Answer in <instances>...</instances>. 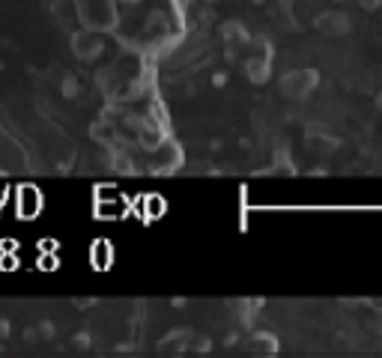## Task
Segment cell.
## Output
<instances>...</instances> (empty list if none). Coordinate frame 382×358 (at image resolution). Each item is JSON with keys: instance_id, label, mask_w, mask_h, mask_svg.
<instances>
[{"instance_id": "277c9868", "label": "cell", "mask_w": 382, "mask_h": 358, "mask_svg": "<svg viewBox=\"0 0 382 358\" xmlns=\"http://www.w3.org/2000/svg\"><path fill=\"white\" fill-rule=\"evenodd\" d=\"M69 45H72V54H75V57L81 60V63H93V60L102 57V51H105L102 33H99V30H90V27L78 30Z\"/></svg>"}, {"instance_id": "30bf717a", "label": "cell", "mask_w": 382, "mask_h": 358, "mask_svg": "<svg viewBox=\"0 0 382 358\" xmlns=\"http://www.w3.org/2000/svg\"><path fill=\"white\" fill-rule=\"evenodd\" d=\"M248 346H251L254 352H275L278 350V341L272 338V334H254Z\"/></svg>"}, {"instance_id": "5b68a950", "label": "cell", "mask_w": 382, "mask_h": 358, "mask_svg": "<svg viewBox=\"0 0 382 358\" xmlns=\"http://www.w3.org/2000/svg\"><path fill=\"white\" fill-rule=\"evenodd\" d=\"M317 30L323 33V36H329V39H338V36H346L353 27V21L346 13H341V9H325V13L317 15Z\"/></svg>"}, {"instance_id": "52a82bcc", "label": "cell", "mask_w": 382, "mask_h": 358, "mask_svg": "<svg viewBox=\"0 0 382 358\" xmlns=\"http://www.w3.org/2000/svg\"><path fill=\"white\" fill-rule=\"evenodd\" d=\"M221 36H224V42H227L230 51H239V48H245V45H251L248 30H245L239 21H227V24H224V30H221Z\"/></svg>"}, {"instance_id": "5bb4252c", "label": "cell", "mask_w": 382, "mask_h": 358, "mask_svg": "<svg viewBox=\"0 0 382 358\" xmlns=\"http://www.w3.org/2000/svg\"><path fill=\"white\" fill-rule=\"evenodd\" d=\"M358 3H362V9H367V13H374V9L382 6V0H358Z\"/></svg>"}, {"instance_id": "8fae6325", "label": "cell", "mask_w": 382, "mask_h": 358, "mask_svg": "<svg viewBox=\"0 0 382 358\" xmlns=\"http://www.w3.org/2000/svg\"><path fill=\"white\" fill-rule=\"evenodd\" d=\"M78 90H81V84H78V78L66 72V75H63V81H60V93H63L66 99H75V96H78Z\"/></svg>"}, {"instance_id": "7c38bea8", "label": "cell", "mask_w": 382, "mask_h": 358, "mask_svg": "<svg viewBox=\"0 0 382 358\" xmlns=\"http://www.w3.org/2000/svg\"><path fill=\"white\" fill-rule=\"evenodd\" d=\"M365 322H367V329L374 331V334H382V308H370Z\"/></svg>"}, {"instance_id": "ac0fdd59", "label": "cell", "mask_w": 382, "mask_h": 358, "mask_svg": "<svg viewBox=\"0 0 382 358\" xmlns=\"http://www.w3.org/2000/svg\"><path fill=\"white\" fill-rule=\"evenodd\" d=\"M338 3H350V0H338Z\"/></svg>"}, {"instance_id": "3957f363", "label": "cell", "mask_w": 382, "mask_h": 358, "mask_svg": "<svg viewBox=\"0 0 382 358\" xmlns=\"http://www.w3.org/2000/svg\"><path fill=\"white\" fill-rule=\"evenodd\" d=\"M183 164V150L171 138H162L155 147H150V167L155 173H174Z\"/></svg>"}, {"instance_id": "ba28073f", "label": "cell", "mask_w": 382, "mask_h": 358, "mask_svg": "<svg viewBox=\"0 0 382 358\" xmlns=\"http://www.w3.org/2000/svg\"><path fill=\"white\" fill-rule=\"evenodd\" d=\"M188 338H191L188 331H171V334H167V338L159 343V350H162V352H183L185 346H188Z\"/></svg>"}, {"instance_id": "8992f818", "label": "cell", "mask_w": 382, "mask_h": 358, "mask_svg": "<svg viewBox=\"0 0 382 358\" xmlns=\"http://www.w3.org/2000/svg\"><path fill=\"white\" fill-rule=\"evenodd\" d=\"M15 203H18V215H21V218H33V215H36V212L42 209V194L36 192V188L24 185V188L18 192Z\"/></svg>"}, {"instance_id": "d6986e66", "label": "cell", "mask_w": 382, "mask_h": 358, "mask_svg": "<svg viewBox=\"0 0 382 358\" xmlns=\"http://www.w3.org/2000/svg\"><path fill=\"white\" fill-rule=\"evenodd\" d=\"M379 110H382V96H379Z\"/></svg>"}, {"instance_id": "9a60e30c", "label": "cell", "mask_w": 382, "mask_h": 358, "mask_svg": "<svg viewBox=\"0 0 382 358\" xmlns=\"http://www.w3.org/2000/svg\"><path fill=\"white\" fill-rule=\"evenodd\" d=\"M36 331H39V338H51V334H54V326H51V322H42Z\"/></svg>"}, {"instance_id": "ffe728a7", "label": "cell", "mask_w": 382, "mask_h": 358, "mask_svg": "<svg viewBox=\"0 0 382 358\" xmlns=\"http://www.w3.org/2000/svg\"><path fill=\"white\" fill-rule=\"evenodd\" d=\"M129 3H138V0H129Z\"/></svg>"}, {"instance_id": "2e32d148", "label": "cell", "mask_w": 382, "mask_h": 358, "mask_svg": "<svg viewBox=\"0 0 382 358\" xmlns=\"http://www.w3.org/2000/svg\"><path fill=\"white\" fill-rule=\"evenodd\" d=\"M6 334H9V322L0 320V338H6Z\"/></svg>"}, {"instance_id": "7a4b0ae2", "label": "cell", "mask_w": 382, "mask_h": 358, "mask_svg": "<svg viewBox=\"0 0 382 358\" xmlns=\"http://www.w3.org/2000/svg\"><path fill=\"white\" fill-rule=\"evenodd\" d=\"M317 84H320L317 69H293V72H287V75L278 81L281 93H284L287 99H296V102L308 99L313 90H317Z\"/></svg>"}, {"instance_id": "6da1fadb", "label": "cell", "mask_w": 382, "mask_h": 358, "mask_svg": "<svg viewBox=\"0 0 382 358\" xmlns=\"http://www.w3.org/2000/svg\"><path fill=\"white\" fill-rule=\"evenodd\" d=\"M75 13L84 21V27L108 33L117 27V3L114 0H75Z\"/></svg>"}, {"instance_id": "4fadbf2b", "label": "cell", "mask_w": 382, "mask_h": 358, "mask_svg": "<svg viewBox=\"0 0 382 358\" xmlns=\"http://www.w3.org/2000/svg\"><path fill=\"white\" fill-rule=\"evenodd\" d=\"M308 143H311L313 152H332L334 150V141H329V138H308Z\"/></svg>"}, {"instance_id": "e0dca14e", "label": "cell", "mask_w": 382, "mask_h": 358, "mask_svg": "<svg viewBox=\"0 0 382 358\" xmlns=\"http://www.w3.org/2000/svg\"><path fill=\"white\" fill-rule=\"evenodd\" d=\"M176 3H179V6H188V3H194V0H176Z\"/></svg>"}, {"instance_id": "9c48e42d", "label": "cell", "mask_w": 382, "mask_h": 358, "mask_svg": "<svg viewBox=\"0 0 382 358\" xmlns=\"http://www.w3.org/2000/svg\"><path fill=\"white\" fill-rule=\"evenodd\" d=\"M111 257H114L111 245H108L105 239H99V242L93 245V263H96L99 268H105V266H111Z\"/></svg>"}]
</instances>
